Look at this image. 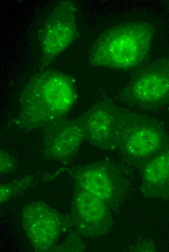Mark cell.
I'll return each mask as SVG.
<instances>
[{"instance_id": "ba28073f", "label": "cell", "mask_w": 169, "mask_h": 252, "mask_svg": "<svg viewBox=\"0 0 169 252\" xmlns=\"http://www.w3.org/2000/svg\"><path fill=\"white\" fill-rule=\"evenodd\" d=\"M108 207L88 193L76 189L72 202L73 222L77 231L87 237L105 234L112 221Z\"/></svg>"}, {"instance_id": "3957f363", "label": "cell", "mask_w": 169, "mask_h": 252, "mask_svg": "<svg viewBox=\"0 0 169 252\" xmlns=\"http://www.w3.org/2000/svg\"><path fill=\"white\" fill-rule=\"evenodd\" d=\"M116 149L142 163L168 145L169 137L159 121L119 109L115 118Z\"/></svg>"}, {"instance_id": "9c48e42d", "label": "cell", "mask_w": 169, "mask_h": 252, "mask_svg": "<svg viewBox=\"0 0 169 252\" xmlns=\"http://www.w3.org/2000/svg\"><path fill=\"white\" fill-rule=\"evenodd\" d=\"M119 108L102 102L92 106L78 119L84 139L98 148L116 149L115 118Z\"/></svg>"}, {"instance_id": "52a82bcc", "label": "cell", "mask_w": 169, "mask_h": 252, "mask_svg": "<svg viewBox=\"0 0 169 252\" xmlns=\"http://www.w3.org/2000/svg\"><path fill=\"white\" fill-rule=\"evenodd\" d=\"M76 189L104 203L108 207L119 200L121 181L116 168L106 162H97L78 168L75 173Z\"/></svg>"}, {"instance_id": "6da1fadb", "label": "cell", "mask_w": 169, "mask_h": 252, "mask_svg": "<svg viewBox=\"0 0 169 252\" xmlns=\"http://www.w3.org/2000/svg\"><path fill=\"white\" fill-rule=\"evenodd\" d=\"M77 96L74 80L68 75L53 70L39 72L21 92L18 122L26 129L46 126L63 118Z\"/></svg>"}, {"instance_id": "277c9868", "label": "cell", "mask_w": 169, "mask_h": 252, "mask_svg": "<svg viewBox=\"0 0 169 252\" xmlns=\"http://www.w3.org/2000/svg\"><path fill=\"white\" fill-rule=\"evenodd\" d=\"M128 102L145 108H155L169 103V57L140 68L123 90Z\"/></svg>"}, {"instance_id": "8992f818", "label": "cell", "mask_w": 169, "mask_h": 252, "mask_svg": "<svg viewBox=\"0 0 169 252\" xmlns=\"http://www.w3.org/2000/svg\"><path fill=\"white\" fill-rule=\"evenodd\" d=\"M23 228L34 248L51 250L57 242L64 227V218L45 203L34 202L22 213Z\"/></svg>"}, {"instance_id": "7c38bea8", "label": "cell", "mask_w": 169, "mask_h": 252, "mask_svg": "<svg viewBox=\"0 0 169 252\" xmlns=\"http://www.w3.org/2000/svg\"><path fill=\"white\" fill-rule=\"evenodd\" d=\"M15 161L10 155L3 151H0V173H6L15 168Z\"/></svg>"}, {"instance_id": "8fae6325", "label": "cell", "mask_w": 169, "mask_h": 252, "mask_svg": "<svg viewBox=\"0 0 169 252\" xmlns=\"http://www.w3.org/2000/svg\"><path fill=\"white\" fill-rule=\"evenodd\" d=\"M141 189L149 197L169 199V144L143 163Z\"/></svg>"}, {"instance_id": "5b68a950", "label": "cell", "mask_w": 169, "mask_h": 252, "mask_svg": "<svg viewBox=\"0 0 169 252\" xmlns=\"http://www.w3.org/2000/svg\"><path fill=\"white\" fill-rule=\"evenodd\" d=\"M76 11L72 1L65 0L48 15L38 35L42 65L50 64L78 37Z\"/></svg>"}, {"instance_id": "30bf717a", "label": "cell", "mask_w": 169, "mask_h": 252, "mask_svg": "<svg viewBox=\"0 0 169 252\" xmlns=\"http://www.w3.org/2000/svg\"><path fill=\"white\" fill-rule=\"evenodd\" d=\"M43 134L45 151L59 161L73 157L84 140L78 119L61 118L46 126Z\"/></svg>"}, {"instance_id": "7a4b0ae2", "label": "cell", "mask_w": 169, "mask_h": 252, "mask_svg": "<svg viewBox=\"0 0 169 252\" xmlns=\"http://www.w3.org/2000/svg\"><path fill=\"white\" fill-rule=\"evenodd\" d=\"M153 36L152 26L143 20L110 27L94 42L88 63L118 70L133 68L147 59Z\"/></svg>"}]
</instances>
